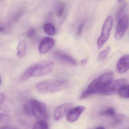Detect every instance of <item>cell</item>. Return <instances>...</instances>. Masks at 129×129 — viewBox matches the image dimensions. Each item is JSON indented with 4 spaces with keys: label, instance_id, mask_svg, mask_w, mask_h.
I'll return each instance as SVG.
<instances>
[{
    "label": "cell",
    "instance_id": "1",
    "mask_svg": "<svg viewBox=\"0 0 129 129\" xmlns=\"http://www.w3.org/2000/svg\"><path fill=\"white\" fill-rule=\"evenodd\" d=\"M54 67V62L50 60L38 62L31 66L24 72L21 77L22 81H25L31 77H42L49 74Z\"/></svg>",
    "mask_w": 129,
    "mask_h": 129
},
{
    "label": "cell",
    "instance_id": "2",
    "mask_svg": "<svg viewBox=\"0 0 129 129\" xmlns=\"http://www.w3.org/2000/svg\"><path fill=\"white\" fill-rule=\"evenodd\" d=\"M114 77V73L111 72H105L99 76L89 84L80 96V99H85L92 95L100 93L103 89L113 80Z\"/></svg>",
    "mask_w": 129,
    "mask_h": 129
},
{
    "label": "cell",
    "instance_id": "3",
    "mask_svg": "<svg viewBox=\"0 0 129 129\" xmlns=\"http://www.w3.org/2000/svg\"><path fill=\"white\" fill-rule=\"evenodd\" d=\"M68 81L62 80H48L38 83L35 86L39 92L42 93L56 92L68 87Z\"/></svg>",
    "mask_w": 129,
    "mask_h": 129
},
{
    "label": "cell",
    "instance_id": "4",
    "mask_svg": "<svg viewBox=\"0 0 129 129\" xmlns=\"http://www.w3.org/2000/svg\"><path fill=\"white\" fill-rule=\"evenodd\" d=\"M32 115L39 120H46L49 118L46 105L44 103L35 99L29 101Z\"/></svg>",
    "mask_w": 129,
    "mask_h": 129
},
{
    "label": "cell",
    "instance_id": "5",
    "mask_svg": "<svg viewBox=\"0 0 129 129\" xmlns=\"http://www.w3.org/2000/svg\"><path fill=\"white\" fill-rule=\"evenodd\" d=\"M113 25V18L111 16H108L103 23L102 33L97 41L98 49H100L107 42L110 36V31Z\"/></svg>",
    "mask_w": 129,
    "mask_h": 129
},
{
    "label": "cell",
    "instance_id": "6",
    "mask_svg": "<svg viewBox=\"0 0 129 129\" xmlns=\"http://www.w3.org/2000/svg\"><path fill=\"white\" fill-rule=\"evenodd\" d=\"M127 84L126 79H120L112 81L101 91L100 93L103 95H111L118 92L121 87Z\"/></svg>",
    "mask_w": 129,
    "mask_h": 129
},
{
    "label": "cell",
    "instance_id": "7",
    "mask_svg": "<svg viewBox=\"0 0 129 129\" xmlns=\"http://www.w3.org/2000/svg\"><path fill=\"white\" fill-rule=\"evenodd\" d=\"M118 21L115 35V38L117 40L122 38L127 29L129 22L128 15H124Z\"/></svg>",
    "mask_w": 129,
    "mask_h": 129
},
{
    "label": "cell",
    "instance_id": "8",
    "mask_svg": "<svg viewBox=\"0 0 129 129\" xmlns=\"http://www.w3.org/2000/svg\"><path fill=\"white\" fill-rule=\"evenodd\" d=\"M55 58L61 63L68 65L76 66L77 64V61L71 56L62 51H56L53 53Z\"/></svg>",
    "mask_w": 129,
    "mask_h": 129
},
{
    "label": "cell",
    "instance_id": "9",
    "mask_svg": "<svg viewBox=\"0 0 129 129\" xmlns=\"http://www.w3.org/2000/svg\"><path fill=\"white\" fill-rule=\"evenodd\" d=\"M85 109L84 106L81 105L71 108L68 111L66 114L67 120L70 122H75L83 112Z\"/></svg>",
    "mask_w": 129,
    "mask_h": 129
},
{
    "label": "cell",
    "instance_id": "10",
    "mask_svg": "<svg viewBox=\"0 0 129 129\" xmlns=\"http://www.w3.org/2000/svg\"><path fill=\"white\" fill-rule=\"evenodd\" d=\"M72 106L71 103H66L58 106L54 110L53 117L55 120H61Z\"/></svg>",
    "mask_w": 129,
    "mask_h": 129
},
{
    "label": "cell",
    "instance_id": "11",
    "mask_svg": "<svg viewBox=\"0 0 129 129\" xmlns=\"http://www.w3.org/2000/svg\"><path fill=\"white\" fill-rule=\"evenodd\" d=\"M55 44V41L50 37H45L41 41L39 47V51L41 54L46 53L50 50Z\"/></svg>",
    "mask_w": 129,
    "mask_h": 129
},
{
    "label": "cell",
    "instance_id": "12",
    "mask_svg": "<svg viewBox=\"0 0 129 129\" xmlns=\"http://www.w3.org/2000/svg\"><path fill=\"white\" fill-rule=\"evenodd\" d=\"M56 12L60 22L62 23L68 13V6L63 1H58L56 6Z\"/></svg>",
    "mask_w": 129,
    "mask_h": 129
},
{
    "label": "cell",
    "instance_id": "13",
    "mask_svg": "<svg viewBox=\"0 0 129 129\" xmlns=\"http://www.w3.org/2000/svg\"><path fill=\"white\" fill-rule=\"evenodd\" d=\"M117 71L120 74L126 72L129 68V56L128 55H124L120 58L117 63Z\"/></svg>",
    "mask_w": 129,
    "mask_h": 129
},
{
    "label": "cell",
    "instance_id": "14",
    "mask_svg": "<svg viewBox=\"0 0 129 129\" xmlns=\"http://www.w3.org/2000/svg\"><path fill=\"white\" fill-rule=\"evenodd\" d=\"M126 116L121 114H117L112 117L110 125L112 127L117 126L122 124L126 120Z\"/></svg>",
    "mask_w": 129,
    "mask_h": 129
},
{
    "label": "cell",
    "instance_id": "15",
    "mask_svg": "<svg viewBox=\"0 0 129 129\" xmlns=\"http://www.w3.org/2000/svg\"><path fill=\"white\" fill-rule=\"evenodd\" d=\"M17 55L19 58H23L26 54L27 50V44L24 41H21L17 47Z\"/></svg>",
    "mask_w": 129,
    "mask_h": 129
},
{
    "label": "cell",
    "instance_id": "16",
    "mask_svg": "<svg viewBox=\"0 0 129 129\" xmlns=\"http://www.w3.org/2000/svg\"><path fill=\"white\" fill-rule=\"evenodd\" d=\"M44 29L45 33L49 36H54L56 34L55 27L52 23H46L44 26Z\"/></svg>",
    "mask_w": 129,
    "mask_h": 129
},
{
    "label": "cell",
    "instance_id": "17",
    "mask_svg": "<svg viewBox=\"0 0 129 129\" xmlns=\"http://www.w3.org/2000/svg\"><path fill=\"white\" fill-rule=\"evenodd\" d=\"M116 114L115 110L111 107L107 108L100 111L99 115L103 117H113Z\"/></svg>",
    "mask_w": 129,
    "mask_h": 129
},
{
    "label": "cell",
    "instance_id": "18",
    "mask_svg": "<svg viewBox=\"0 0 129 129\" xmlns=\"http://www.w3.org/2000/svg\"><path fill=\"white\" fill-rule=\"evenodd\" d=\"M118 93L120 97L124 99H128L129 97L128 84H125L121 87L118 90Z\"/></svg>",
    "mask_w": 129,
    "mask_h": 129
},
{
    "label": "cell",
    "instance_id": "19",
    "mask_svg": "<svg viewBox=\"0 0 129 129\" xmlns=\"http://www.w3.org/2000/svg\"><path fill=\"white\" fill-rule=\"evenodd\" d=\"M32 129H49V125L46 120H39L34 124Z\"/></svg>",
    "mask_w": 129,
    "mask_h": 129
},
{
    "label": "cell",
    "instance_id": "20",
    "mask_svg": "<svg viewBox=\"0 0 129 129\" xmlns=\"http://www.w3.org/2000/svg\"><path fill=\"white\" fill-rule=\"evenodd\" d=\"M111 48L110 47H108L99 53L98 57V60L100 61H102L105 60L109 54Z\"/></svg>",
    "mask_w": 129,
    "mask_h": 129
},
{
    "label": "cell",
    "instance_id": "21",
    "mask_svg": "<svg viewBox=\"0 0 129 129\" xmlns=\"http://www.w3.org/2000/svg\"><path fill=\"white\" fill-rule=\"evenodd\" d=\"M127 7V6L126 3H124L120 7L117 13V19L118 21L124 15V13Z\"/></svg>",
    "mask_w": 129,
    "mask_h": 129
},
{
    "label": "cell",
    "instance_id": "22",
    "mask_svg": "<svg viewBox=\"0 0 129 129\" xmlns=\"http://www.w3.org/2000/svg\"><path fill=\"white\" fill-rule=\"evenodd\" d=\"M23 108V111L25 114L30 116L33 115L31 107L29 101L24 105Z\"/></svg>",
    "mask_w": 129,
    "mask_h": 129
},
{
    "label": "cell",
    "instance_id": "23",
    "mask_svg": "<svg viewBox=\"0 0 129 129\" xmlns=\"http://www.w3.org/2000/svg\"><path fill=\"white\" fill-rule=\"evenodd\" d=\"M5 101V96L4 93L0 92V109H4Z\"/></svg>",
    "mask_w": 129,
    "mask_h": 129
},
{
    "label": "cell",
    "instance_id": "24",
    "mask_svg": "<svg viewBox=\"0 0 129 129\" xmlns=\"http://www.w3.org/2000/svg\"><path fill=\"white\" fill-rule=\"evenodd\" d=\"M36 34V31L34 28H30L27 31L26 34V36L28 38H31L33 37Z\"/></svg>",
    "mask_w": 129,
    "mask_h": 129
},
{
    "label": "cell",
    "instance_id": "25",
    "mask_svg": "<svg viewBox=\"0 0 129 129\" xmlns=\"http://www.w3.org/2000/svg\"><path fill=\"white\" fill-rule=\"evenodd\" d=\"M84 27V22H81L78 26V29L77 35L78 36H80L82 33Z\"/></svg>",
    "mask_w": 129,
    "mask_h": 129
},
{
    "label": "cell",
    "instance_id": "26",
    "mask_svg": "<svg viewBox=\"0 0 129 129\" xmlns=\"http://www.w3.org/2000/svg\"><path fill=\"white\" fill-rule=\"evenodd\" d=\"M23 13H24V12H23L22 10L19 11V12H18L16 14V15L15 16V17H14V21H18V20L19 19L21 18V16L23 14Z\"/></svg>",
    "mask_w": 129,
    "mask_h": 129
},
{
    "label": "cell",
    "instance_id": "27",
    "mask_svg": "<svg viewBox=\"0 0 129 129\" xmlns=\"http://www.w3.org/2000/svg\"><path fill=\"white\" fill-rule=\"evenodd\" d=\"M8 117V115L7 114L0 113V120H3Z\"/></svg>",
    "mask_w": 129,
    "mask_h": 129
},
{
    "label": "cell",
    "instance_id": "28",
    "mask_svg": "<svg viewBox=\"0 0 129 129\" xmlns=\"http://www.w3.org/2000/svg\"><path fill=\"white\" fill-rule=\"evenodd\" d=\"M87 62H88V61L87 59H83L81 61V64L83 66H84L86 65L87 64Z\"/></svg>",
    "mask_w": 129,
    "mask_h": 129
},
{
    "label": "cell",
    "instance_id": "29",
    "mask_svg": "<svg viewBox=\"0 0 129 129\" xmlns=\"http://www.w3.org/2000/svg\"><path fill=\"white\" fill-rule=\"evenodd\" d=\"M5 30V28L4 27L2 26H0V33L4 32Z\"/></svg>",
    "mask_w": 129,
    "mask_h": 129
},
{
    "label": "cell",
    "instance_id": "30",
    "mask_svg": "<svg viewBox=\"0 0 129 129\" xmlns=\"http://www.w3.org/2000/svg\"><path fill=\"white\" fill-rule=\"evenodd\" d=\"M0 129H10L9 127L7 126H4L2 127L1 128H0Z\"/></svg>",
    "mask_w": 129,
    "mask_h": 129
},
{
    "label": "cell",
    "instance_id": "31",
    "mask_svg": "<svg viewBox=\"0 0 129 129\" xmlns=\"http://www.w3.org/2000/svg\"><path fill=\"white\" fill-rule=\"evenodd\" d=\"M95 129H105V128L104 127L102 126H99L96 127Z\"/></svg>",
    "mask_w": 129,
    "mask_h": 129
},
{
    "label": "cell",
    "instance_id": "32",
    "mask_svg": "<svg viewBox=\"0 0 129 129\" xmlns=\"http://www.w3.org/2000/svg\"><path fill=\"white\" fill-rule=\"evenodd\" d=\"M123 1H121V0H119V1H118V2L119 3H121L122 2H123Z\"/></svg>",
    "mask_w": 129,
    "mask_h": 129
},
{
    "label": "cell",
    "instance_id": "33",
    "mask_svg": "<svg viewBox=\"0 0 129 129\" xmlns=\"http://www.w3.org/2000/svg\"><path fill=\"white\" fill-rule=\"evenodd\" d=\"M1 78L0 77V84H1Z\"/></svg>",
    "mask_w": 129,
    "mask_h": 129
}]
</instances>
